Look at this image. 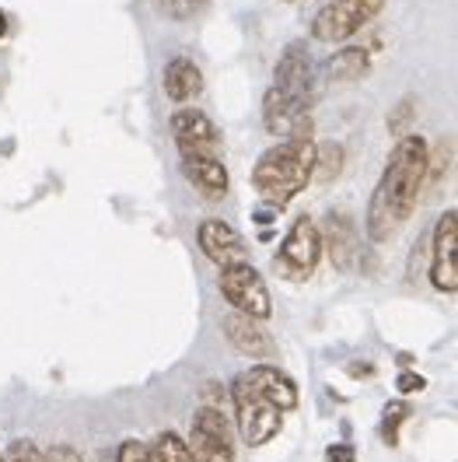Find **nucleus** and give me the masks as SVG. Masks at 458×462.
Listing matches in <instances>:
<instances>
[{
	"label": "nucleus",
	"mask_w": 458,
	"mask_h": 462,
	"mask_svg": "<svg viewBox=\"0 0 458 462\" xmlns=\"http://www.w3.org/2000/svg\"><path fill=\"white\" fill-rule=\"evenodd\" d=\"M430 175V144L420 134H406L396 141L385 172L378 179L368 203V242L371 245H385L396 231L409 221V214L417 210L420 189Z\"/></svg>",
	"instance_id": "f257e3e1"
},
{
	"label": "nucleus",
	"mask_w": 458,
	"mask_h": 462,
	"mask_svg": "<svg viewBox=\"0 0 458 462\" xmlns=\"http://www.w3.org/2000/svg\"><path fill=\"white\" fill-rule=\"evenodd\" d=\"M312 102H316V63L305 42H290L262 98L266 134L284 141H312Z\"/></svg>",
	"instance_id": "f03ea898"
},
{
	"label": "nucleus",
	"mask_w": 458,
	"mask_h": 462,
	"mask_svg": "<svg viewBox=\"0 0 458 462\" xmlns=\"http://www.w3.org/2000/svg\"><path fill=\"white\" fill-rule=\"evenodd\" d=\"M312 169H316V141H280L259 154L252 186L270 207L284 210L298 193L308 189Z\"/></svg>",
	"instance_id": "7ed1b4c3"
},
{
	"label": "nucleus",
	"mask_w": 458,
	"mask_h": 462,
	"mask_svg": "<svg viewBox=\"0 0 458 462\" xmlns=\"http://www.w3.org/2000/svg\"><path fill=\"white\" fill-rule=\"evenodd\" d=\"M318 263H322V228L312 214H298L273 256V270L284 281L305 284L318 270Z\"/></svg>",
	"instance_id": "20e7f679"
},
{
	"label": "nucleus",
	"mask_w": 458,
	"mask_h": 462,
	"mask_svg": "<svg viewBox=\"0 0 458 462\" xmlns=\"http://www.w3.org/2000/svg\"><path fill=\"white\" fill-rule=\"evenodd\" d=\"M381 11H385V0H329L312 22V39L325 46L346 42L361 29H368Z\"/></svg>",
	"instance_id": "39448f33"
},
{
	"label": "nucleus",
	"mask_w": 458,
	"mask_h": 462,
	"mask_svg": "<svg viewBox=\"0 0 458 462\" xmlns=\"http://www.w3.org/2000/svg\"><path fill=\"white\" fill-rule=\"evenodd\" d=\"M217 288H221L224 301H228L234 312L252 319L273 316V298H270V288H266V277L259 273L252 263L224 266L221 277H217Z\"/></svg>",
	"instance_id": "423d86ee"
},
{
	"label": "nucleus",
	"mask_w": 458,
	"mask_h": 462,
	"mask_svg": "<svg viewBox=\"0 0 458 462\" xmlns=\"http://www.w3.org/2000/svg\"><path fill=\"white\" fill-rule=\"evenodd\" d=\"M189 456L193 462H234V431L221 406H200L189 428Z\"/></svg>",
	"instance_id": "0eeeda50"
},
{
	"label": "nucleus",
	"mask_w": 458,
	"mask_h": 462,
	"mask_svg": "<svg viewBox=\"0 0 458 462\" xmlns=\"http://www.w3.org/2000/svg\"><path fill=\"white\" fill-rule=\"evenodd\" d=\"M231 400H234V413H238V434L249 448H259L266 441H273L280 428H284V413L273 403L259 400L256 393L242 389L238 382H231Z\"/></svg>",
	"instance_id": "6e6552de"
},
{
	"label": "nucleus",
	"mask_w": 458,
	"mask_h": 462,
	"mask_svg": "<svg viewBox=\"0 0 458 462\" xmlns=\"http://www.w3.org/2000/svg\"><path fill=\"white\" fill-rule=\"evenodd\" d=\"M322 249L329 253V260L340 273H361V266L368 263V245L361 242V231L353 225V217L344 214V210H329L325 214Z\"/></svg>",
	"instance_id": "1a4fd4ad"
},
{
	"label": "nucleus",
	"mask_w": 458,
	"mask_h": 462,
	"mask_svg": "<svg viewBox=\"0 0 458 462\" xmlns=\"http://www.w3.org/2000/svg\"><path fill=\"white\" fill-rule=\"evenodd\" d=\"M172 137L182 158H221V134L214 119L193 106H182L172 116Z\"/></svg>",
	"instance_id": "9d476101"
},
{
	"label": "nucleus",
	"mask_w": 458,
	"mask_h": 462,
	"mask_svg": "<svg viewBox=\"0 0 458 462\" xmlns=\"http://www.w3.org/2000/svg\"><path fill=\"white\" fill-rule=\"evenodd\" d=\"M430 284L444 294L458 291V210H444L434 225L430 245Z\"/></svg>",
	"instance_id": "9b49d317"
},
{
	"label": "nucleus",
	"mask_w": 458,
	"mask_h": 462,
	"mask_svg": "<svg viewBox=\"0 0 458 462\" xmlns=\"http://www.w3.org/2000/svg\"><path fill=\"white\" fill-rule=\"evenodd\" d=\"M234 382L242 389L256 393L259 400L273 403L280 413H290V410H298V403H301V393H298L294 378L287 375V372H280V368H273V365H262V361L252 365V368H245Z\"/></svg>",
	"instance_id": "f8f14e48"
},
{
	"label": "nucleus",
	"mask_w": 458,
	"mask_h": 462,
	"mask_svg": "<svg viewBox=\"0 0 458 462\" xmlns=\"http://www.w3.org/2000/svg\"><path fill=\"white\" fill-rule=\"evenodd\" d=\"M197 245H200L203 256L210 263H217L221 270H224V266H234V263H249V245H245V238L231 228L228 221H217V217L203 221L200 228H197Z\"/></svg>",
	"instance_id": "ddd939ff"
},
{
	"label": "nucleus",
	"mask_w": 458,
	"mask_h": 462,
	"mask_svg": "<svg viewBox=\"0 0 458 462\" xmlns=\"http://www.w3.org/2000/svg\"><path fill=\"white\" fill-rule=\"evenodd\" d=\"M182 175L203 200H224L228 197L231 179L221 158H182Z\"/></svg>",
	"instance_id": "4468645a"
},
{
	"label": "nucleus",
	"mask_w": 458,
	"mask_h": 462,
	"mask_svg": "<svg viewBox=\"0 0 458 462\" xmlns=\"http://www.w3.org/2000/svg\"><path fill=\"white\" fill-rule=\"evenodd\" d=\"M224 337H228L231 346L242 350L245 357H270V354H273V340H270V333L262 329V319L231 312V316L224 319Z\"/></svg>",
	"instance_id": "2eb2a0df"
},
{
	"label": "nucleus",
	"mask_w": 458,
	"mask_h": 462,
	"mask_svg": "<svg viewBox=\"0 0 458 462\" xmlns=\"http://www.w3.org/2000/svg\"><path fill=\"white\" fill-rule=\"evenodd\" d=\"M161 88H165V95L172 98L175 106L193 102V98L203 91L200 67H197L193 60H186V57L169 60V63H165V74H161Z\"/></svg>",
	"instance_id": "dca6fc26"
},
{
	"label": "nucleus",
	"mask_w": 458,
	"mask_h": 462,
	"mask_svg": "<svg viewBox=\"0 0 458 462\" xmlns=\"http://www.w3.org/2000/svg\"><path fill=\"white\" fill-rule=\"evenodd\" d=\"M371 74V50L368 46H344L333 57L325 60V78L333 85H346V81H364Z\"/></svg>",
	"instance_id": "f3484780"
},
{
	"label": "nucleus",
	"mask_w": 458,
	"mask_h": 462,
	"mask_svg": "<svg viewBox=\"0 0 458 462\" xmlns=\"http://www.w3.org/2000/svg\"><path fill=\"white\" fill-rule=\"evenodd\" d=\"M344 165H346L344 144H336V141L316 144V169H312V179H316V182H333L336 175L344 172Z\"/></svg>",
	"instance_id": "a211bd4d"
},
{
	"label": "nucleus",
	"mask_w": 458,
	"mask_h": 462,
	"mask_svg": "<svg viewBox=\"0 0 458 462\" xmlns=\"http://www.w3.org/2000/svg\"><path fill=\"white\" fill-rule=\"evenodd\" d=\"M409 413H413V406L406 403V400H392V403H385L381 410V424H378V434H381V441L385 445H399V428L409 420Z\"/></svg>",
	"instance_id": "6ab92c4d"
},
{
	"label": "nucleus",
	"mask_w": 458,
	"mask_h": 462,
	"mask_svg": "<svg viewBox=\"0 0 458 462\" xmlns=\"http://www.w3.org/2000/svg\"><path fill=\"white\" fill-rule=\"evenodd\" d=\"M151 459L154 462H193L189 456V445L179 438L175 431L158 434V441L151 445Z\"/></svg>",
	"instance_id": "aec40b11"
},
{
	"label": "nucleus",
	"mask_w": 458,
	"mask_h": 462,
	"mask_svg": "<svg viewBox=\"0 0 458 462\" xmlns=\"http://www.w3.org/2000/svg\"><path fill=\"white\" fill-rule=\"evenodd\" d=\"M413 116H417L413 102H409V98H402L399 106L389 113V134H392V137H406V134H409V126H413Z\"/></svg>",
	"instance_id": "412c9836"
},
{
	"label": "nucleus",
	"mask_w": 458,
	"mask_h": 462,
	"mask_svg": "<svg viewBox=\"0 0 458 462\" xmlns=\"http://www.w3.org/2000/svg\"><path fill=\"white\" fill-rule=\"evenodd\" d=\"M4 462H42V448H35V441L29 438H18L11 448H7V456H0Z\"/></svg>",
	"instance_id": "4be33fe9"
},
{
	"label": "nucleus",
	"mask_w": 458,
	"mask_h": 462,
	"mask_svg": "<svg viewBox=\"0 0 458 462\" xmlns=\"http://www.w3.org/2000/svg\"><path fill=\"white\" fill-rule=\"evenodd\" d=\"M115 462H154L151 459V445H143V441H137V438H130V441L119 445Z\"/></svg>",
	"instance_id": "5701e85b"
},
{
	"label": "nucleus",
	"mask_w": 458,
	"mask_h": 462,
	"mask_svg": "<svg viewBox=\"0 0 458 462\" xmlns=\"http://www.w3.org/2000/svg\"><path fill=\"white\" fill-rule=\"evenodd\" d=\"M158 4H165V11L175 14V18H189V14H197L206 0H158Z\"/></svg>",
	"instance_id": "b1692460"
},
{
	"label": "nucleus",
	"mask_w": 458,
	"mask_h": 462,
	"mask_svg": "<svg viewBox=\"0 0 458 462\" xmlns=\"http://www.w3.org/2000/svg\"><path fill=\"white\" fill-rule=\"evenodd\" d=\"M396 389H399L402 396H409V393H424V389H427V378L413 375V372H402V375L396 378Z\"/></svg>",
	"instance_id": "393cba45"
},
{
	"label": "nucleus",
	"mask_w": 458,
	"mask_h": 462,
	"mask_svg": "<svg viewBox=\"0 0 458 462\" xmlns=\"http://www.w3.org/2000/svg\"><path fill=\"white\" fill-rule=\"evenodd\" d=\"M42 462H81V456L70 445H53V448L42 452Z\"/></svg>",
	"instance_id": "a878e982"
},
{
	"label": "nucleus",
	"mask_w": 458,
	"mask_h": 462,
	"mask_svg": "<svg viewBox=\"0 0 458 462\" xmlns=\"http://www.w3.org/2000/svg\"><path fill=\"white\" fill-rule=\"evenodd\" d=\"M325 462H357V452H353V445L336 441V445L325 448Z\"/></svg>",
	"instance_id": "bb28decb"
},
{
	"label": "nucleus",
	"mask_w": 458,
	"mask_h": 462,
	"mask_svg": "<svg viewBox=\"0 0 458 462\" xmlns=\"http://www.w3.org/2000/svg\"><path fill=\"white\" fill-rule=\"evenodd\" d=\"M273 221H277V207H259L256 225H273Z\"/></svg>",
	"instance_id": "cd10ccee"
},
{
	"label": "nucleus",
	"mask_w": 458,
	"mask_h": 462,
	"mask_svg": "<svg viewBox=\"0 0 458 462\" xmlns=\"http://www.w3.org/2000/svg\"><path fill=\"white\" fill-rule=\"evenodd\" d=\"M346 372H350V375H371V365H350V368H346Z\"/></svg>",
	"instance_id": "c85d7f7f"
},
{
	"label": "nucleus",
	"mask_w": 458,
	"mask_h": 462,
	"mask_svg": "<svg viewBox=\"0 0 458 462\" xmlns=\"http://www.w3.org/2000/svg\"><path fill=\"white\" fill-rule=\"evenodd\" d=\"M4 35H7V14L0 11V39H4Z\"/></svg>",
	"instance_id": "c756f323"
},
{
	"label": "nucleus",
	"mask_w": 458,
	"mask_h": 462,
	"mask_svg": "<svg viewBox=\"0 0 458 462\" xmlns=\"http://www.w3.org/2000/svg\"><path fill=\"white\" fill-rule=\"evenodd\" d=\"M0 462H4V459H0Z\"/></svg>",
	"instance_id": "7c9ffc66"
}]
</instances>
